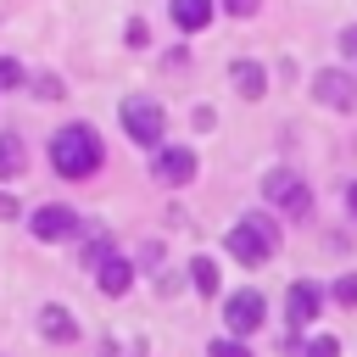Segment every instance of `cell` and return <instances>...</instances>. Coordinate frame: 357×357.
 <instances>
[{"mask_svg": "<svg viewBox=\"0 0 357 357\" xmlns=\"http://www.w3.org/2000/svg\"><path fill=\"white\" fill-rule=\"evenodd\" d=\"M100 156H106V145H100V134H95L89 123H67V128L50 139V162H56L61 178H89V173L100 167Z\"/></svg>", "mask_w": 357, "mask_h": 357, "instance_id": "6da1fadb", "label": "cell"}, {"mask_svg": "<svg viewBox=\"0 0 357 357\" xmlns=\"http://www.w3.org/2000/svg\"><path fill=\"white\" fill-rule=\"evenodd\" d=\"M229 257L234 262H245V268H257V262H268L273 251H279V223L268 218V212H251V218H240L234 229H229Z\"/></svg>", "mask_w": 357, "mask_h": 357, "instance_id": "7a4b0ae2", "label": "cell"}, {"mask_svg": "<svg viewBox=\"0 0 357 357\" xmlns=\"http://www.w3.org/2000/svg\"><path fill=\"white\" fill-rule=\"evenodd\" d=\"M123 128L134 145H162V128H167V112L151 100V95H128L123 100Z\"/></svg>", "mask_w": 357, "mask_h": 357, "instance_id": "3957f363", "label": "cell"}, {"mask_svg": "<svg viewBox=\"0 0 357 357\" xmlns=\"http://www.w3.org/2000/svg\"><path fill=\"white\" fill-rule=\"evenodd\" d=\"M262 195H268V201H279V212H284V218H307V201H312V195H307V184H301L296 173H284V167H273V173L262 178Z\"/></svg>", "mask_w": 357, "mask_h": 357, "instance_id": "277c9868", "label": "cell"}, {"mask_svg": "<svg viewBox=\"0 0 357 357\" xmlns=\"http://www.w3.org/2000/svg\"><path fill=\"white\" fill-rule=\"evenodd\" d=\"M262 318H268L262 290H234V296L223 301V324H229V335H234V340H240V335H251Z\"/></svg>", "mask_w": 357, "mask_h": 357, "instance_id": "5b68a950", "label": "cell"}, {"mask_svg": "<svg viewBox=\"0 0 357 357\" xmlns=\"http://www.w3.org/2000/svg\"><path fill=\"white\" fill-rule=\"evenodd\" d=\"M312 95L324 106H335V112H351L357 106V78L346 67H324V73H312Z\"/></svg>", "mask_w": 357, "mask_h": 357, "instance_id": "8992f818", "label": "cell"}, {"mask_svg": "<svg viewBox=\"0 0 357 357\" xmlns=\"http://www.w3.org/2000/svg\"><path fill=\"white\" fill-rule=\"evenodd\" d=\"M151 173H156L162 184H190V178H195V151H190V145H156Z\"/></svg>", "mask_w": 357, "mask_h": 357, "instance_id": "52a82bcc", "label": "cell"}, {"mask_svg": "<svg viewBox=\"0 0 357 357\" xmlns=\"http://www.w3.org/2000/svg\"><path fill=\"white\" fill-rule=\"evenodd\" d=\"M318 312H324V290H318L312 279H296L290 296H284V318H290V329H307Z\"/></svg>", "mask_w": 357, "mask_h": 357, "instance_id": "ba28073f", "label": "cell"}, {"mask_svg": "<svg viewBox=\"0 0 357 357\" xmlns=\"http://www.w3.org/2000/svg\"><path fill=\"white\" fill-rule=\"evenodd\" d=\"M28 229H33V240H67V234H78V218L67 212V206H39L33 218H28Z\"/></svg>", "mask_w": 357, "mask_h": 357, "instance_id": "9c48e42d", "label": "cell"}, {"mask_svg": "<svg viewBox=\"0 0 357 357\" xmlns=\"http://www.w3.org/2000/svg\"><path fill=\"white\" fill-rule=\"evenodd\" d=\"M95 284H100L106 296H123V290L134 284V262H128V257H106V262L95 268Z\"/></svg>", "mask_w": 357, "mask_h": 357, "instance_id": "30bf717a", "label": "cell"}, {"mask_svg": "<svg viewBox=\"0 0 357 357\" xmlns=\"http://www.w3.org/2000/svg\"><path fill=\"white\" fill-rule=\"evenodd\" d=\"M39 329H45L56 346L78 340V324H73V312H67V307H56V301H50V307H39Z\"/></svg>", "mask_w": 357, "mask_h": 357, "instance_id": "8fae6325", "label": "cell"}, {"mask_svg": "<svg viewBox=\"0 0 357 357\" xmlns=\"http://www.w3.org/2000/svg\"><path fill=\"white\" fill-rule=\"evenodd\" d=\"M173 22L178 33H201L212 22V0H173Z\"/></svg>", "mask_w": 357, "mask_h": 357, "instance_id": "7c38bea8", "label": "cell"}, {"mask_svg": "<svg viewBox=\"0 0 357 357\" xmlns=\"http://www.w3.org/2000/svg\"><path fill=\"white\" fill-rule=\"evenodd\" d=\"M234 89H240L245 100H262V89H268V73H262L257 61H234Z\"/></svg>", "mask_w": 357, "mask_h": 357, "instance_id": "4fadbf2b", "label": "cell"}, {"mask_svg": "<svg viewBox=\"0 0 357 357\" xmlns=\"http://www.w3.org/2000/svg\"><path fill=\"white\" fill-rule=\"evenodd\" d=\"M28 167V156H22V139L17 134H0V178H17Z\"/></svg>", "mask_w": 357, "mask_h": 357, "instance_id": "5bb4252c", "label": "cell"}, {"mask_svg": "<svg viewBox=\"0 0 357 357\" xmlns=\"http://www.w3.org/2000/svg\"><path fill=\"white\" fill-rule=\"evenodd\" d=\"M190 279H195V290L212 296V290H218V262H212V257H195V262H190Z\"/></svg>", "mask_w": 357, "mask_h": 357, "instance_id": "9a60e30c", "label": "cell"}, {"mask_svg": "<svg viewBox=\"0 0 357 357\" xmlns=\"http://www.w3.org/2000/svg\"><path fill=\"white\" fill-rule=\"evenodd\" d=\"M17 84H28L22 61H17V56H0V89H17Z\"/></svg>", "mask_w": 357, "mask_h": 357, "instance_id": "2e32d148", "label": "cell"}, {"mask_svg": "<svg viewBox=\"0 0 357 357\" xmlns=\"http://www.w3.org/2000/svg\"><path fill=\"white\" fill-rule=\"evenodd\" d=\"M335 301L340 307H357V273H340L335 279Z\"/></svg>", "mask_w": 357, "mask_h": 357, "instance_id": "e0dca14e", "label": "cell"}, {"mask_svg": "<svg viewBox=\"0 0 357 357\" xmlns=\"http://www.w3.org/2000/svg\"><path fill=\"white\" fill-rule=\"evenodd\" d=\"M28 84H33L39 100H56V95H61V78H50V73H39V78H28Z\"/></svg>", "mask_w": 357, "mask_h": 357, "instance_id": "ac0fdd59", "label": "cell"}, {"mask_svg": "<svg viewBox=\"0 0 357 357\" xmlns=\"http://www.w3.org/2000/svg\"><path fill=\"white\" fill-rule=\"evenodd\" d=\"M212 357H251V346L229 335V340H212Z\"/></svg>", "mask_w": 357, "mask_h": 357, "instance_id": "d6986e66", "label": "cell"}, {"mask_svg": "<svg viewBox=\"0 0 357 357\" xmlns=\"http://www.w3.org/2000/svg\"><path fill=\"white\" fill-rule=\"evenodd\" d=\"M123 39H128V45H134V50H139V45H145V39H151V33H145V22H139V17H134V22H128V28H123Z\"/></svg>", "mask_w": 357, "mask_h": 357, "instance_id": "ffe728a7", "label": "cell"}, {"mask_svg": "<svg viewBox=\"0 0 357 357\" xmlns=\"http://www.w3.org/2000/svg\"><path fill=\"white\" fill-rule=\"evenodd\" d=\"M162 67H173V73H184V67H190V50H178V45H173V50L162 56Z\"/></svg>", "mask_w": 357, "mask_h": 357, "instance_id": "44dd1931", "label": "cell"}, {"mask_svg": "<svg viewBox=\"0 0 357 357\" xmlns=\"http://www.w3.org/2000/svg\"><path fill=\"white\" fill-rule=\"evenodd\" d=\"M223 11H234V17H251V11H257V0H223Z\"/></svg>", "mask_w": 357, "mask_h": 357, "instance_id": "7402d4cb", "label": "cell"}, {"mask_svg": "<svg viewBox=\"0 0 357 357\" xmlns=\"http://www.w3.org/2000/svg\"><path fill=\"white\" fill-rule=\"evenodd\" d=\"M312 357H335V340H329V335H318V340H312Z\"/></svg>", "mask_w": 357, "mask_h": 357, "instance_id": "603a6c76", "label": "cell"}, {"mask_svg": "<svg viewBox=\"0 0 357 357\" xmlns=\"http://www.w3.org/2000/svg\"><path fill=\"white\" fill-rule=\"evenodd\" d=\"M340 50H346V56L357 61V28H346V33H340Z\"/></svg>", "mask_w": 357, "mask_h": 357, "instance_id": "cb8c5ba5", "label": "cell"}, {"mask_svg": "<svg viewBox=\"0 0 357 357\" xmlns=\"http://www.w3.org/2000/svg\"><path fill=\"white\" fill-rule=\"evenodd\" d=\"M22 206H17V195H0V218H17Z\"/></svg>", "mask_w": 357, "mask_h": 357, "instance_id": "d4e9b609", "label": "cell"}, {"mask_svg": "<svg viewBox=\"0 0 357 357\" xmlns=\"http://www.w3.org/2000/svg\"><path fill=\"white\" fill-rule=\"evenodd\" d=\"M346 206H351V218H357V184H351V190H346Z\"/></svg>", "mask_w": 357, "mask_h": 357, "instance_id": "484cf974", "label": "cell"}]
</instances>
